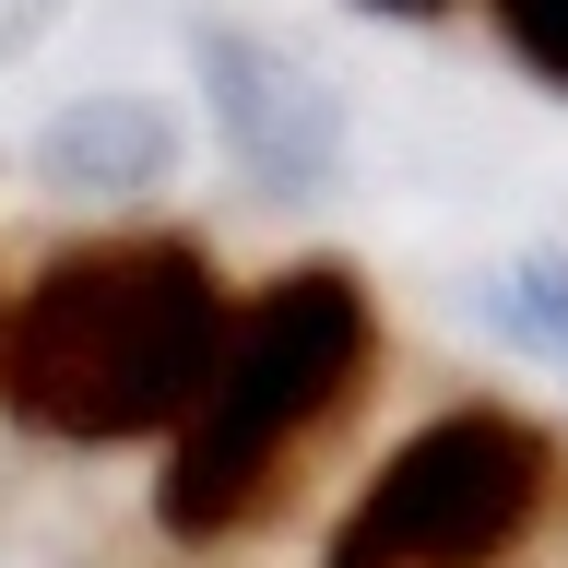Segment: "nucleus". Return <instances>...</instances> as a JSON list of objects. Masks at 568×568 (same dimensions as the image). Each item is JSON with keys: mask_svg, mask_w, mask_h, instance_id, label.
<instances>
[{"mask_svg": "<svg viewBox=\"0 0 568 568\" xmlns=\"http://www.w3.org/2000/svg\"><path fill=\"white\" fill-rule=\"evenodd\" d=\"M213 355H225V296L202 248L95 237L24 284L0 332V403L48 438H166L190 426Z\"/></svg>", "mask_w": 568, "mask_h": 568, "instance_id": "nucleus-1", "label": "nucleus"}, {"mask_svg": "<svg viewBox=\"0 0 568 568\" xmlns=\"http://www.w3.org/2000/svg\"><path fill=\"white\" fill-rule=\"evenodd\" d=\"M355 355H367V296L332 261L284 273L248 320H225V355H213L202 403L178 426V462H166V532L248 521V497L273 486V462L344 403Z\"/></svg>", "mask_w": 568, "mask_h": 568, "instance_id": "nucleus-2", "label": "nucleus"}, {"mask_svg": "<svg viewBox=\"0 0 568 568\" xmlns=\"http://www.w3.org/2000/svg\"><path fill=\"white\" fill-rule=\"evenodd\" d=\"M532 497H545V438L474 403V415H438L390 450V474L355 497V521L332 532L320 568H486L509 557Z\"/></svg>", "mask_w": 568, "mask_h": 568, "instance_id": "nucleus-3", "label": "nucleus"}, {"mask_svg": "<svg viewBox=\"0 0 568 568\" xmlns=\"http://www.w3.org/2000/svg\"><path fill=\"white\" fill-rule=\"evenodd\" d=\"M190 60H202L213 131L237 142L248 178H273V190H320V178L344 166V119H332V95H320L284 48H261V36H237V24H202V36H190Z\"/></svg>", "mask_w": 568, "mask_h": 568, "instance_id": "nucleus-4", "label": "nucleus"}, {"mask_svg": "<svg viewBox=\"0 0 568 568\" xmlns=\"http://www.w3.org/2000/svg\"><path fill=\"white\" fill-rule=\"evenodd\" d=\"M48 178H71V190H154L166 178V119L131 106V95L71 106L60 131H48Z\"/></svg>", "mask_w": 568, "mask_h": 568, "instance_id": "nucleus-5", "label": "nucleus"}, {"mask_svg": "<svg viewBox=\"0 0 568 568\" xmlns=\"http://www.w3.org/2000/svg\"><path fill=\"white\" fill-rule=\"evenodd\" d=\"M509 320H521L545 355H568V261H521V273H509Z\"/></svg>", "mask_w": 568, "mask_h": 568, "instance_id": "nucleus-6", "label": "nucleus"}, {"mask_svg": "<svg viewBox=\"0 0 568 568\" xmlns=\"http://www.w3.org/2000/svg\"><path fill=\"white\" fill-rule=\"evenodd\" d=\"M497 24H509V48H521L532 71L568 83V0H497Z\"/></svg>", "mask_w": 568, "mask_h": 568, "instance_id": "nucleus-7", "label": "nucleus"}, {"mask_svg": "<svg viewBox=\"0 0 568 568\" xmlns=\"http://www.w3.org/2000/svg\"><path fill=\"white\" fill-rule=\"evenodd\" d=\"M390 12H450V0H390Z\"/></svg>", "mask_w": 568, "mask_h": 568, "instance_id": "nucleus-8", "label": "nucleus"}]
</instances>
